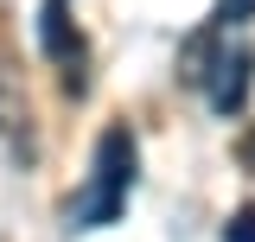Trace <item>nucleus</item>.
Segmentation results:
<instances>
[{
	"label": "nucleus",
	"mask_w": 255,
	"mask_h": 242,
	"mask_svg": "<svg viewBox=\"0 0 255 242\" xmlns=\"http://www.w3.org/2000/svg\"><path fill=\"white\" fill-rule=\"evenodd\" d=\"M249 51H223V58H211V70H217V77H211V109H217V115H236V109H243V102H249Z\"/></svg>",
	"instance_id": "4"
},
{
	"label": "nucleus",
	"mask_w": 255,
	"mask_h": 242,
	"mask_svg": "<svg viewBox=\"0 0 255 242\" xmlns=\"http://www.w3.org/2000/svg\"><path fill=\"white\" fill-rule=\"evenodd\" d=\"M223 242H255V204L230 211V223H223Z\"/></svg>",
	"instance_id": "5"
},
{
	"label": "nucleus",
	"mask_w": 255,
	"mask_h": 242,
	"mask_svg": "<svg viewBox=\"0 0 255 242\" xmlns=\"http://www.w3.org/2000/svg\"><path fill=\"white\" fill-rule=\"evenodd\" d=\"M134 172H140V147H134V127L115 121L102 127L96 140V166H90V191L77 198V230H109L115 217L128 211V191H134Z\"/></svg>",
	"instance_id": "1"
},
{
	"label": "nucleus",
	"mask_w": 255,
	"mask_h": 242,
	"mask_svg": "<svg viewBox=\"0 0 255 242\" xmlns=\"http://www.w3.org/2000/svg\"><path fill=\"white\" fill-rule=\"evenodd\" d=\"M0 134L13 153H32V102H26V83L13 70V38L0 26Z\"/></svg>",
	"instance_id": "3"
},
{
	"label": "nucleus",
	"mask_w": 255,
	"mask_h": 242,
	"mask_svg": "<svg viewBox=\"0 0 255 242\" xmlns=\"http://www.w3.org/2000/svg\"><path fill=\"white\" fill-rule=\"evenodd\" d=\"M38 51L51 64H64V90L83 96V38H77V19H70V0L38 6Z\"/></svg>",
	"instance_id": "2"
},
{
	"label": "nucleus",
	"mask_w": 255,
	"mask_h": 242,
	"mask_svg": "<svg viewBox=\"0 0 255 242\" xmlns=\"http://www.w3.org/2000/svg\"><path fill=\"white\" fill-rule=\"evenodd\" d=\"M249 13H255V0H223V6H217V26H243Z\"/></svg>",
	"instance_id": "6"
}]
</instances>
